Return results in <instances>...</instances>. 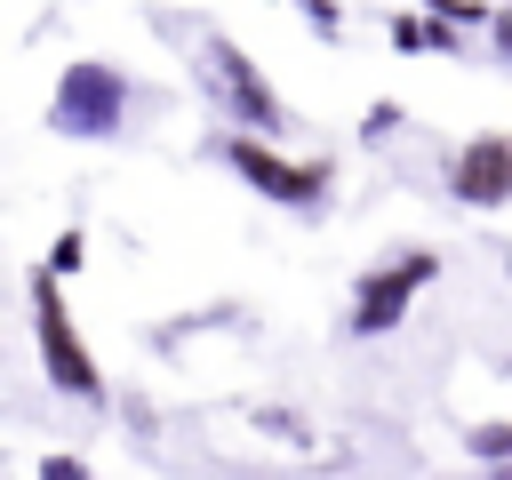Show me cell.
<instances>
[{"instance_id": "obj_1", "label": "cell", "mask_w": 512, "mask_h": 480, "mask_svg": "<svg viewBox=\"0 0 512 480\" xmlns=\"http://www.w3.org/2000/svg\"><path fill=\"white\" fill-rule=\"evenodd\" d=\"M184 56H192V72H200L208 104H216L232 128H256V136H280V128H288V104H280V96H272V80L240 56V40H224V32H208V24H192Z\"/></svg>"}, {"instance_id": "obj_2", "label": "cell", "mask_w": 512, "mask_h": 480, "mask_svg": "<svg viewBox=\"0 0 512 480\" xmlns=\"http://www.w3.org/2000/svg\"><path fill=\"white\" fill-rule=\"evenodd\" d=\"M128 96H136V80H128L120 64H104V56H80V64H64V72H56L48 128H56V136H120V120H128Z\"/></svg>"}, {"instance_id": "obj_3", "label": "cell", "mask_w": 512, "mask_h": 480, "mask_svg": "<svg viewBox=\"0 0 512 480\" xmlns=\"http://www.w3.org/2000/svg\"><path fill=\"white\" fill-rule=\"evenodd\" d=\"M224 168H232L248 192L280 200V208H320L328 184H336V160H288V152H280L272 136H256V128H232V136H224Z\"/></svg>"}, {"instance_id": "obj_4", "label": "cell", "mask_w": 512, "mask_h": 480, "mask_svg": "<svg viewBox=\"0 0 512 480\" xmlns=\"http://www.w3.org/2000/svg\"><path fill=\"white\" fill-rule=\"evenodd\" d=\"M32 344H40V368L56 392L72 400H104V376H96V352L80 344L72 312H64V280L56 272H32Z\"/></svg>"}, {"instance_id": "obj_5", "label": "cell", "mask_w": 512, "mask_h": 480, "mask_svg": "<svg viewBox=\"0 0 512 480\" xmlns=\"http://www.w3.org/2000/svg\"><path fill=\"white\" fill-rule=\"evenodd\" d=\"M432 280H440V256H432V248H400V256L368 264V272L352 280V336H392Z\"/></svg>"}, {"instance_id": "obj_6", "label": "cell", "mask_w": 512, "mask_h": 480, "mask_svg": "<svg viewBox=\"0 0 512 480\" xmlns=\"http://www.w3.org/2000/svg\"><path fill=\"white\" fill-rule=\"evenodd\" d=\"M448 192H456L464 208H504V200H512V136H472V144H456Z\"/></svg>"}, {"instance_id": "obj_7", "label": "cell", "mask_w": 512, "mask_h": 480, "mask_svg": "<svg viewBox=\"0 0 512 480\" xmlns=\"http://www.w3.org/2000/svg\"><path fill=\"white\" fill-rule=\"evenodd\" d=\"M392 48H400V56H456V48H464V24H448L440 8H432V16L408 8V16H392Z\"/></svg>"}, {"instance_id": "obj_8", "label": "cell", "mask_w": 512, "mask_h": 480, "mask_svg": "<svg viewBox=\"0 0 512 480\" xmlns=\"http://www.w3.org/2000/svg\"><path fill=\"white\" fill-rule=\"evenodd\" d=\"M464 448H472L480 464H512V416H496V424H472V432H464Z\"/></svg>"}, {"instance_id": "obj_9", "label": "cell", "mask_w": 512, "mask_h": 480, "mask_svg": "<svg viewBox=\"0 0 512 480\" xmlns=\"http://www.w3.org/2000/svg\"><path fill=\"white\" fill-rule=\"evenodd\" d=\"M80 264H88V240H80V232H56V248H48V272H56V280H72Z\"/></svg>"}, {"instance_id": "obj_10", "label": "cell", "mask_w": 512, "mask_h": 480, "mask_svg": "<svg viewBox=\"0 0 512 480\" xmlns=\"http://www.w3.org/2000/svg\"><path fill=\"white\" fill-rule=\"evenodd\" d=\"M432 8H440L448 24H464V32H472V24H488V8H480V0H432Z\"/></svg>"}, {"instance_id": "obj_11", "label": "cell", "mask_w": 512, "mask_h": 480, "mask_svg": "<svg viewBox=\"0 0 512 480\" xmlns=\"http://www.w3.org/2000/svg\"><path fill=\"white\" fill-rule=\"evenodd\" d=\"M40 472H48V480H80L88 464H80V456H40Z\"/></svg>"}, {"instance_id": "obj_12", "label": "cell", "mask_w": 512, "mask_h": 480, "mask_svg": "<svg viewBox=\"0 0 512 480\" xmlns=\"http://www.w3.org/2000/svg\"><path fill=\"white\" fill-rule=\"evenodd\" d=\"M488 32H496V48H504V56H512V16H504V24H488Z\"/></svg>"}, {"instance_id": "obj_13", "label": "cell", "mask_w": 512, "mask_h": 480, "mask_svg": "<svg viewBox=\"0 0 512 480\" xmlns=\"http://www.w3.org/2000/svg\"><path fill=\"white\" fill-rule=\"evenodd\" d=\"M504 272H512V240H504Z\"/></svg>"}]
</instances>
